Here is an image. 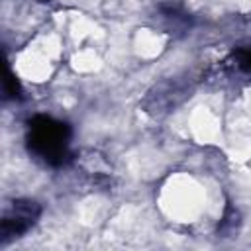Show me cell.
Here are the masks:
<instances>
[{
    "label": "cell",
    "instance_id": "cell-1",
    "mask_svg": "<svg viewBox=\"0 0 251 251\" xmlns=\"http://www.w3.org/2000/svg\"><path fill=\"white\" fill-rule=\"evenodd\" d=\"M31 145L33 149L45 157L47 161H61L67 149V133L63 124H55L51 120H43L41 126L33 127L31 135Z\"/></svg>",
    "mask_w": 251,
    "mask_h": 251
}]
</instances>
